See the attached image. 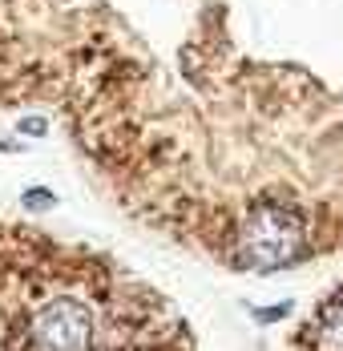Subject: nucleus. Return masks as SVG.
<instances>
[{"label": "nucleus", "mask_w": 343, "mask_h": 351, "mask_svg": "<svg viewBox=\"0 0 343 351\" xmlns=\"http://www.w3.org/2000/svg\"><path fill=\"white\" fill-rule=\"evenodd\" d=\"M311 339H315V348L319 351H343V295L319 311Z\"/></svg>", "instance_id": "obj_3"}, {"label": "nucleus", "mask_w": 343, "mask_h": 351, "mask_svg": "<svg viewBox=\"0 0 343 351\" xmlns=\"http://www.w3.org/2000/svg\"><path fill=\"white\" fill-rule=\"evenodd\" d=\"M0 351H21L8 311V218H0Z\"/></svg>", "instance_id": "obj_2"}, {"label": "nucleus", "mask_w": 343, "mask_h": 351, "mask_svg": "<svg viewBox=\"0 0 343 351\" xmlns=\"http://www.w3.org/2000/svg\"><path fill=\"white\" fill-rule=\"evenodd\" d=\"M299 246H303V218L291 206L263 202L239 222L235 258L246 271H279V267L295 263Z\"/></svg>", "instance_id": "obj_1"}]
</instances>
